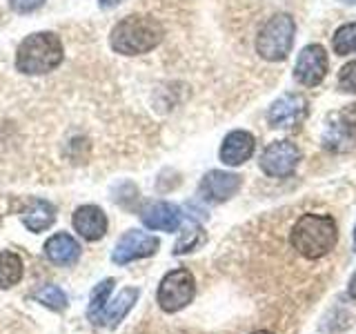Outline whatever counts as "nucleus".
<instances>
[{"label": "nucleus", "mask_w": 356, "mask_h": 334, "mask_svg": "<svg viewBox=\"0 0 356 334\" xmlns=\"http://www.w3.org/2000/svg\"><path fill=\"white\" fill-rule=\"evenodd\" d=\"M337 241V221L327 214H314V212L300 214L292 225V232H289V245L305 261H318L323 256H327Z\"/></svg>", "instance_id": "1"}, {"label": "nucleus", "mask_w": 356, "mask_h": 334, "mask_svg": "<svg viewBox=\"0 0 356 334\" xmlns=\"http://www.w3.org/2000/svg\"><path fill=\"white\" fill-rule=\"evenodd\" d=\"M165 38V29L156 18L134 14L116 22L111 29L109 45L116 54L122 56H140L156 49Z\"/></svg>", "instance_id": "2"}, {"label": "nucleus", "mask_w": 356, "mask_h": 334, "mask_svg": "<svg viewBox=\"0 0 356 334\" xmlns=\"http://www.w3.org/2000/svg\"><path fill=\"white\" fill-rule=\"evenodd\" d=\"M63 42L51 31H36L18 45L16 67L27 76L49 74L63 63Z\"/></svg>", "instance_id": "3"}, {"label": "nucleus", "mask_w": 356, "mask_h": 334, "mask_svg": "<svg viewBox=\"0 0 356 334\" xmlns=\"http://www.w3.org/2000/svg\"><path fill=\"white\" fill-rule=\"evenodd\" d=\"M296 22L289 14H274L256 36V54L267 63L285 61L294 47Z\"/></svg>", "instance_id": "4"}, {"label": "nucleus", "mask_w": 356, "mask_h": 334, "mask_svg": "<svg viewBox=\"0 0 356 334\" xmlns=\"http://www.w3.org/2000/svg\"><path fill=\"white\" fill-rule=\"evenodd\" d=\"M196 294V281L189 270L178 267L172 270L170 274H165V278L159 285V305L174 315V312L183 310L185 305L192 303V299Z\"/></svg>", "instance_id": "5"}, {"label": "nucleus", "mask_w": 356, "mask_h": 334, "mask_svg": "<svg viewBox=\"0 0 356 334\" xmlns=\"http://www.w3.org/2000/svg\"><path fill=\"white\" fill-rule=\"evenodd\" d=\"M300 161V150L292 141H274L270 143L261 154V170L263 174L272 178H285L289 176Z\"/></svg>", "instance_id": "6"}, {"label": "nucleus", "mask_w": 356, "mask_h": 334, "mask_svg": "<svg viewBox=\"0 0 356 334\" xmlns=\"http://www.w3.org/2000/svg\"><path fill=\"white\" fill-rule=\"evenodd\" d=\"M330 72V58L323 45L314 42L300 49L296 65H294V78L303 87H316L325 81Z\"/></svg>", "instance_id": "7"}, {"label": "nucleus", "mask_w": 356, "mask_h": 334, "mask_svg": "<svg viewBox=\"0 0 356 334\" xmlns=\"http://www.w3.org/2000/svg\"><path fill=\"white\" fill-rule=\"evenodd\" d=\"M307 114L309 103L303 94H283L272 103L270 111H267V120L276 129H296L303 125Z\"/></svg>", "instance_id": "8"}, {"label": "nucleus", "mask_w": 356, "mask_h": 334, "mask_svg": "<svg viewBox=\"0 0 356 334\" xmlns=\"http://www.w3.org/2000/svg\"><path fill=\"white\" fill-rule=\"evenodd\" d=\"M161 241L152 237V234H145L140 230H129L118 239L114 252H111V261L116 265H127L131 261L138 259H147V256L156 254Z\"/></svg>", "instance_id": "9"}, {"label": "nucleus", "mask_w": 356, "mask_h": 334, "mask_svg": "<svg viewBox=\"0 0 356 334\" xmlns=\"http://www.w3.org/2000/svg\"><path fill=\"white\" fill-rule=\"evenodd\" d=\"M243 185V178L238 174L211 170L203 176V181L198 185V192L209 203H225L234 194L238 192Z\"/></svg>", "instance_id": "10"}, {"label": "nucleus", "mask_w": 356, "mask_h": 334, "mask_svg": "<svg viewBox=\"0 0 356 334\" xmlns=\"http://www.w3.org/2000/svg\"><path fill=\"white\" fill-rule=\"evenodd\" d=\"M256 150V138L245 129L229 132L220 145V161L229 167H238L245 161H250Z\"/></svg>", "instance_id": "11"}, {"label": "nucleus", "mask_w": 356, "mask_h": 334, "mask_svg": "<svg viewBox=\"0 0 356 334\" xmlns=\"http://www.w3.org/2000/svg\"><path fill=\"white\" fill-rule=\"evenodd\" d=\"M72 223L85 241H100L107 234V216L98 205H81L74 212Z\"/></svg>", "instance_id": "12"}, {"label": "nucleus", "mask_w": 356, "mask_h": 334, "mask_svg": "<svg viewBox=\"0 0 356 334\" xmlns=\"http://www.w3.org/2000/svg\"><path fill=\"white\" fill-rule=\"evenodd\" d=\"M140 218L149 230L176 232L181 228V209L174 203H167V200H156V203L147 205L143 209Z\"/></svg>", "instance_id": "13"}, {"label": "nucleus", "mask_w": 356, "mask_h": 334, "mask_svg": "<svg viewBox=\"0 0 356 334\" xmlns=\"http://www.w3.org/2000/svg\"><path fill=\"white\" fill-rule=\"evenodd\" d=\"M44 254L54 265H74L81 256V245L76 243L74 237L70 234H54L51 239L44 243Z\"/></svg>", "instance_id": "14"}, {"label": "nucleus", "mask_w": 356, "mask_h": 334, "mask_svg": "<svg viewBox=\"0 0 356 334\" xmlns=\"http://www.w3.org/2000/svg\"><path fill=\"white\" fill-rule=\"evenodd\" d=\"M138 301V289L136 287H125L122 292L111 301H107L105 310L100 312L98 326H107V328H116L118 323L127 317V312L134 308V303Z\"/></svg>", "instance_id": "15"}, {"label": "nucleus", "mask_w": 356, "mask_h": 334, "mask_svg": "<svg viewBox=\"0 0 356 334\" xmlns=\"http://www.w3.org/2000/svg\"><path fill=\"white\" fill-rule=\"evenodd\" d=\"M56 221V207L47 200H33L22 214V223L29 232H44L54 225Z\"/></svg>", "instance_id": "16"}, {"label": "nucleus", "mask_w": 356, "mask_h": 334, "mask_svg": "<svg viewBox=\"0 0 356 334\" xmlns=\"http://www.w3.org/2000/svg\"><path fill=\"white\" fill-rule=\"evenodd\" d=\"M22 272H25V265H22L20 256L14 252L0 250V289L14 287L22 278Z\"/></svg>", "instance_id": "17"}, {"label": "nucleus", "mask_w": 356, "mask_h": 334, "mask_svg": "<svg viewBox=\"0 0 356 334\" xmlns=\"http://www.w3.org/2000/svg\"><path fill=\"white\" fill-rule=\"evenodd\" d=\"M111 289H114V278H105V281H100L92 292V303L87 308V317L92 323H96V326H98L100 312L105 310L107 301L111 296Z\"/></svg>", "instance_id": "18"}, {"label": "nucleus", "mask_w": 356, "mask_h": 334, "mask_svg": "<svg viewBox=\"0 0 356 334\" xmlns=\"http://www.w3.org/2000/svg\"><path fill=\"white\" fill-rule=\"evenodd\" d=\"M332 49L337 56L356 54V22H348L337 29L332 38Z\"/></svg>", "instance_id": "19"}, {"label": "nucleus", "mask_w": 356, "mask_h": 334, "mask_svg": "<svg viewBox=\"0 0 356 334\" xmlns=\"http://www.w3.org/2000/svg\"><path fill=\"white\" fill-rule=\"evenodd\" d=\"M33 299H36L38 303H42L44 308L54 310V312H63L67 308V294L63 292L58 285H44V287H40L38 292L33 294Z\"/></svg>", "instance_id": "20"}, {"label": "nucleus", "mask_w": 356, "mask_h": 334, "mask_svg": "<svg viewBox=\"0 0 356 334\" xmlns=\"http://www.w3.org/2000/svg\"><path fill=\"white\" fill-rule=\"evenodd\" d=\"M203 239H205L203 228L196 225V223H189V225L185 228V232H183L181 241L176 243L174 254H185V252H192V250H196L198 245L203 243Z\"/></svg>", "instance_id": "21"}, {"label": "nucleus", "mask_w": 356, "mask_h": 334, "mask_svg": "<svg viewBox=\"0 0 356 334\" xmlns=\"http://www.w3.org/2000/svg\"><path fill=\"white\" fill-rule=\"evenodd\" d=\"M339 89L345 94H356V61H350L339 72Z\"/></svg>", "instance_id": "22"}, {"label": "nucleus", "mask_w": 356, "mask_h": 334, "mask_svg": "<svg viewBox=\"0 0 356 334\" xmlns=\"http://www.w3.org/2000/svg\"><path fill=\"white\" fill-rule=\"evenodd\" d=\"M44 5V0H9V7L18 14H31Z\"/></svg>", "instance_id": "23"}, {"label": "nucleus", "mask_w": 356, "mask_h": 334, "mask_svg": "<svg viewBox=\"0 0 356 334\" xmlns=\"http://www.w3.org/2000/svg\"><path fill=\"white\" fill-rule=\"evenodd\" d=\"M348 292H350V296L356 301V272L352 274V278H350V285H348Z\"/></svg>", "instance_id": "24"}, {"label": "nucleus", "mask_w": 356, "mask_h": 334, "mask_svg": "<svg viewBox=\"0 0 356 334\" xmlns=\"http://www.w3.org/2000/svg\"><path fill=\"white\" fill-rule=\"evenodd\" d=\"M120 0H100V7H116Z\"/></svg>", "instance_id": "25"}, {"label": "nucleus", "mask_w": 356, "mask_h": 334, "mask_svg": "<svg viewBox=\"0 0 356 334\" xmlns=\"http://www.w3.org/2000/svg\"><path fill=\"white\" fill-rule=\"evenodd\" d=\"M341 3H348V5H356V0H341Z\"/></svg>", "instance_id": "26"}, {"label": "nucleus", "mask_w": 356, "mask_h": 334, "mask_svg": "<svg viewBox=\"0 0 356 334\" xmlns=\"http://www.w3.org/2000/svg\"><path fill=\"white\" fill-rule=\"evenodd\" d=\"M354 252H356V228H354Z\"/></svg>", "instance_id": "27"}, {"label": "nucleus", "mask_w": 356, "mask_h": 334, "mask_svg": "<svg viewBox=\"0 0 356 334\" xmlns=\"http://www.w3.org/2000/svg\"><path fill=\"white\" fill-rule=\"evenodd\" d=\"M254 334H272V332H265V330H261V332H254Z\"/></svg>", "instance_id": "28"}]
</instances>
